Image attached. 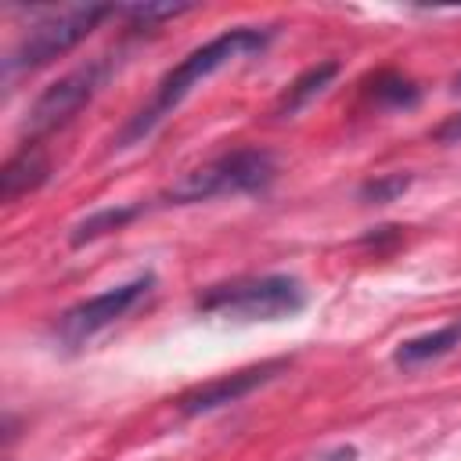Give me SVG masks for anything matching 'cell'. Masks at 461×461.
Listing matches in <instances>:
<instances>
[{
  "label": "cell",
  "instance_id": "obj_1",
  "mask_svg": "<svg viewBox=\"0 0 461 461\" xmlns=\"http://www.w3.org/2000/svg\"><path fill=\"white\" fill-rule=\"evenodd\" d=\"M270 36H274L270 29H259V25H238V29H227V32L212 36L209 43L194 47L180 65H173V68L158 79L151 101H148L137 115H130V122H126V126L119 130V137H115V148H130V144H140L144 137H151L155 126H158L166 115H173V108H176V104H180L202 79H209L212 72L227 68V65L238 61V58L263 54L267 43H270Z\"/></svg>",
  "mask_w": 461,
  "mask_h": 461
},
{
  "label": "cell",
  "instance_id": "obj_2",
  "mask_svg": "<svg viewBox=\"0 0 461 461\" xmlns=\"http://www.w3.org/2000/svg\"><path fill=\"white\" fill-rule=\"evenodd\" d=\"M306 306V288L292 274H256V277H238L205 288L194 299L198 313L227 317V321H285L303 313Z\"/></svg>",
  "mask_w": 461,
  "mask_h": 461
},
{
  "label": "cell",
  "instance_id": "obj_3",
  "mask_svg": "<svg viewBox=\"0 0 461 461\" xmlns=\"http://www.w3.org/2000/svg\"><path fill=\"white\" fill-rule=\"evenodd\" d=\"M277 166L274 155L263 148H234L223 151L194 169H187L176 184H169L162 191V205H194V202H209V198H223V194H256L267 191L274 180Z\"/></svg>",
  "mask_w": 461,
  "mask_h": 461
},
{
  "label": "cell",
  "instance_id": "obj_4",
  "mask_svg": "<svg viewBox=\"0 0 461 461\" xmlns=\"http://www.w3.org/2000/svg\"><path fill=\"white\" fill-rule=\"evenodd\" d=\"M108 14H119V7H108V4H76V7H61V11L43 14V18L32 22L29 32H22V40L11 47V54H7V61H4L7 76L43 68V65H50L54 58L68 54V50L79 47Z\"/></svg>",
  "mask_w": 461,
  "mask_h": 461
},
{
  "label": "cell",
  "instance_id": "obj_5",
  "mask_svg": "<svg viewBox=\"0 0 461 461\" xmlns=\"http://www.w3.org/2000/svg\"><path fill=\"white\" fill-rule=\"evenodd\" d=\"M112 76V58H94L72 72H65L61 79H54L25 112L22 133L29 137V144H36L40 137L54 133L58 126H65L79 108H86L94 101V94L104 86V79Z\"/></svg>",
  "mask_w": 461,
  "mask_h": 461
},
{
  "label": "cell",
  "instance_id": "obj_6",
  "mask_svg": "<svg viewBox=\"0 0 461 461\" xmlns=\"http://www.w3.org/2000/svg\"><path fill=\"white\" fill-rule=\"evenodd\" d=\"M155 288V274H140L133 281H122V285H112L90 299H79L76 306H68L58 324H54V339L65 346V349H83L94 335H101L104 328H112L119 317H126L137 303L148 299V292Z\"/></svg>",
  "mask_w": 461,
  "mask_h": 461
},
{
  "label": "cell",
  "instance_id": "obj_7",
  "mask_svg": "<svg viewBox=\"0 0 461 461\" xmlns=\"http://www.w3.org/2000/svg\"><path fill=\"white\" fill-rule=\"evenodd\" d=\"M281 371H288V360L277 357V360H263V364H252V367H241V371H230V375H220L205 385H194L191 393H184L176 403L187 418L194 414H209V411H220L227 403H238L245 400L249 393H256L259 385L274 382Z\"/></svg>",
  "mask_w": 461,
  "mask_h": 461
},
{
  "label": "cell",
  "instance_id": "obj_8",
  "mask_svg": "<svg viewBox=\"0 0 461 461\" xmlns=\"http://www.w3.org/2000/svg\"><path fill=\"white\" fill-rule=\"evenodd\" d=\"M47 176H50V158L43 155L40 144L25 140V148H18L0 169V198L4 202H18L22 194H29L40 184H47Z\"/></svg>",
  "mask_w": 461,
  "mask_h": 461
},
{
  "label": "cell",
  "instance_id": "obj_9",
  "mask_svg": "<svg viewBox=\"0 0 461 461\" xmlns=\"http://www.w3.org/2000/svg\"><path fill=\"white\" fill-rule=\"evenodd\" d=\"M454 346H461V321H450V324H443V328H436V331L403 339V342L393 349V364H396V367H421V364H429V360L447 357Z\"/></svg>",
  "mask_w": 461,
  "mask_h": 461
},
{
  "label": "cell",
  "instance_id": "obj_10",
  "mask_svg": "<svg viewBox=\"0 0 461 461\" xmlns=\"http://www.w3.org/2000/svg\"><path fill=\"white\" fill-rule=\"evenodd\" d=\"M339 76V61H321V65H310L306 72H299L292 83H288V90L281 94V101H277V115L281 119H292L295 112H303L331 79Z\"/></svg>",
  "mask_w": 461,
  "mask_h": 461
},
{
  "label": "cell",
  "instance_id": "obj_11",
  "mask_svg": "<svg viewBox=\"0 0 461 461\" xmlns=\"http://www.w3.org/2000/svg\"><path fill=\"white\" fill-rule=\"evenodd\" d=\"M140 216V205H108V209H97V212H90L86 220H79L76 227H72V234H68V241L79 249V245H86V241H97V238H104V234H112V230H122L130 220H137Z\"/></svg>",
  "mask_w": 461,
  "mask_h": 461
},
{
  "label": "cell",
  "instance_id": "obj_12",
  "mask_svg": "<svg viewBox=\"0 0 461 461\" xmlns=\"http://www.w3.org/2000/svg\"><path fill=\"white\" fill-rule=\"evenodd\" d=\"M371 101L378 108L403 112V108H414L421 101V90L407 76H400V72H378L375 76V86H371Z\"/></svg>",
  "mask_w": 461,
  "mask_h": 461
},
{
  "label": "cell",
  "instance_id": "obj_13",
  "mask_svg": "<svg viewBox=\"0 0 461 461\" xmlns=\"http://www.w3.org/2000/svg\"><path fill=\"white\" fill-rule=\"evenodd\" d=\"M187 11H191V4H130V7H119V14H126L137 29L140 25L151 29V25H158L166 18H176V14H187Z\"/></svg>",
  "mask_w": 461,
  "mask_h": 461
},
{
  "label": "cell",
  "instance_id": "obj_14",
  "mask_svg": "<svg viewBox=\"0 0 461 461\" xmlns=\"http://www.w3.org/2000/svg\"><path fill=\"white\" fill-rule=\"evenodd\" d=\"M407 184H411L407 173H385V176L367 180V184L360 187V198H364V202H375V205H385V202L400 198V194L407 191Z\"/></svg>",
  "mask_w": 461,
  "mask_h": 461
},
{
  "label": "cell",
  "instance_id": "obj_15",
  "mask_svg": "<svg viewBox=\"0 0 461 461\" xmlns=\"http://www.w3.org/2000/svg\"><path fill=\"white\" fill-rule=\"evenodd\" d=\"M436 140H443V144H461V115H450L443 126H436Z\"/></svg>",
  "mask_w": 461,
  "mask_h": 461
},
{
  "label": "cell",
  "instance_id": "obj_16",
  "mask_svg": "<svg viewBox=\"0 0 461 461\" xmlns=\"http://www.w3.org/2000/svg\"><path fill=\"white\" fill-rule=\"evenodd\" d=\"M454 90H457V94H461V72H457V79H454Z\"/></svg>",
  "mask_w": 461,
  "mask_h": 461
}]
</instances>
